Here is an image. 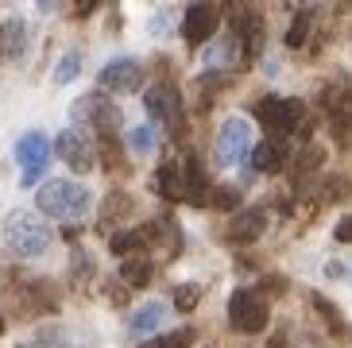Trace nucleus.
Returning a JSON list of instances; mask_svg holds the SVG:
<instances>
[{"instance_id": "obj_1", "label": "nucleus", "mask_w": 352, "mask_h": 348, "mask_svg": "<svg viewBox=\"0 0 352 348\" xmlns=\"http://www.w3.org/2000/svg\"><path fill=\"white\" fill-rule=\"evenodd\" d=\"M4 244H8V252H16L23 259L43 256L51 248V228L32 209H12L8 221H4Z\"/></svg>"}, {"instance_id": "obj_2", "label": "nucleus", "mask_w": 352, "mask_h": 348, "mask_svg": "<svg viewBox=\"0 0 352 348\" xmlns=\"http://www.w3.org/2000/svg\"><path fill=\"white\" fill-rule=\"evenodd\" d=\"M39 213L43 217H58V221H74V217H82L85 209H89V190L78 182H70V178H51V182H43L39 190Z\"/></svg>"}, {"instance_id": "obj_3", "label": "nucleus", "mask_w": 352, "mask_h": 348, "mask_svg": "<svg viewBox=\"0 0 352 348\" xmlns=\"http://www.w3.org/2000/svg\"><path fill=\"white\" fill-rule=\"evenodd\" d=\"M252 124L244 120V116H228L225 124H221L217 140H213V159H217L221 166H240L244 159L252 155Z\"/></svg>"}, {"instance_id": "obj_4", "label": "nucleus", "mask_w": 352, "mask_h": 348, "mask_svg": "<svg viewBox=\"0 0 352 348\" xmlns=\"http://www.w3.org/2000/svg\"><path fill=\"white\" fill-rule=\"evenodd\" d=\"M252 113L259 116V124L271 132V140L279 144L283 135L294 132V124L302 120V101L298 97H259Z\"/></svg>"}, {"instance_id": "obj_5", "label": "nucleus", "mask_w": 352, "mask_h": 348, "mask_svg": "<svg viewBox=\"0 0 352 348\" xmlns=\"http://www.w3.org/2000/svg\"><path fill=\"white\" fill-rule=\"evenodd\" d=\"M228 325L236 333H259L267 325V298L259 290H236L228 298Z\"/></svg>"}, {"instance_id": "obj_6", "label": "nucleus", "mask_w": 352, "mask_h": 348, "mask_svg": "<svg viewBox=\"0 0 352 348\" xmlns=\"http://www.w3.org/2000/svg\"><path fill=\"white\" fill-rule=\"evenodd\" d=\"M147 113L155 116L163 128H170L175 132V140H182L186 135V120H182V97H178L175 85H151L144 97Z\"/></svg>"}, {"instance_id": "obj_7", "label": "nucleus", "mask_w": 352, "mask_h": 348, "mask_svg": "<svg viewBox=\"0 0 352 348\" xmlns=\"http://www.w3.org/2000/svg\"><path fill=\"white\" fill-rule=\"evenodd\" d=\"M47 155H51V140H47L43 132L20 135V144H16V159H20V182L23 186H35L43 178Z\"/></svg>"}, {"instance_id": "obj_8", "label": "nucleus", "mask_w": 352, "mask_h": 348, "mask_svg": "<svg viewBox=\"0 0 352 348\" xmlns=\"http://www.w3.org/2000/svg\"><path fill=\"white\" fill-rule=\"evenodd\" d=\"M74 120H89L101 135H116V128H120V109H116L109 97H101V93H85L82 101L74 105Z\"/></svg>"}, {"instance_id": "obj_9", "label": "nucleus", "mask_w": 352, "mask_h": 348, "mask_svg": "<svg viewBox=\"0 0 352 348\" xmlns=\"http://www.w3.org/2000/svg\"><path fill=\"white\" fill-rule=\"evenodd\" d=\"M221 28V8L217 4H190L186 16H182V35H186L190 47H201L217 35Z\"/></svg>"}, {"instance_id": "obj_10", "label": "nucleus", "mask_w": 352, "mask_h": 348, "mask_svg": "<svg viewBox=\"0 0 352 348\" xmlns=\"http://www.w3.org/2000/svg\"><path fill=\"white\" fill-rule=\"evenodd\" d=\"M54 151H58V159H63L70 171H78V174H85V171H94V144L85 140L78 128H66L58 140H54Z\"/></svg>"}, {"instance_id": "obj_11", "label": "nucleus", "mask_w": 352, "mask_h": 348, "mask_svg": "<svg viewBox=\"0 0 352 348\" xmlns=\"http://www.w3.org/2000/svg\"><path fill=\"white\" fill-rule=\"evenodd\" d=\"M97 82H101V89H109V93H135L140 82H144V66H140L135 58H113L101 70Z\"/></svg>"}, {"instance_id": "obj_12", "label": "nucleus", "mask_w": 352, "mask_h": 348, "mask_svg": "<svg viewBox=\"0 0 352 348\" xmlns=\"http://www.w3.org/2000/svg\"><path fill=\"white\" fill-rule=\"evenodd\" d=\"M321 109L329 113L333 128L344 135V132L352 128V85H349V82L325 85V89H321Z\"/></svg>"}, {"instance_id": "obj_13", "label": "nucleus", "mask_w": 352, "mask_h": 348, "mask_svg": "<svg viewBox=\"0 0 352 348\" xmlns=\"http://www.w3.org/2000/svg\"><path fill=\"white\" fill-rule=\"evenodd\" d=\"M267 232V213L263 209H240L225 228L228 244H256L259 236Z\"/></svg>"}, {"instance_id": "obj_14", "label": "nucleus", "mask_w": 352, "mask_h": 348, "mask_svg": "<svg viewBox=\"0 0 352 348\" xmlns=\"http://www.w3.org/2000/svg\"><path fill=\"white\" fill-rule=\"evenodd\" d=\"M209 194H213V182H209L206 166L197 163V155H186V163H182V202L209 205Z\"/></svg>"}, {"instance_id": "obj_15", "label": "nucleus", "mask_w": 352, "mask_h": 348, "mask_svg": "<svg viewBox=\"0 0 352 348\" xmlns=\"http://www.w3.org/2000/svg\"><path fill=\"white\" fill-rule=\"evenodd\" d=\"M28 54V23L23 20H0V62H20Z\"/></svg>"}, {"instance_id": "obj_16", "label": "nucleus", "mask_w": 352, "mask_h": 348, "mask_svg": "<svg viewBox=\"0 0 352 348\" xmlns=\"http://www.w3.org/2000/svg\"><path fill=\"white\" fill-rule=\"evenodd\" d=\"M236 23H240V43H244L240 58H244V62H256L259 51H263V20H259L256 12L240 8V12H236Z\"/></svg>"}, {"instance_id": "obj_17", "label": "nucleus", "mask_w": 352, "mask_h": 348, "mask_svg": "<svg viewBox=\"0 0 352 348\" xmlns=\"http://www.w3.org/2000/svg\"><path fill=\"white\" fill-rule=\"evenodd\" d=\"M252 166L259 174H279L283 171V147L275 140H263V144L252 147Z\"/></svg>"}, {"instance_id": "obj_18", "label": "nucleus", "mask_w": 352, "mask_h": 348, "mask_svg": "<svg viewBox=\"0 0 352 348\" xmlns=\"http://www.w3.org/2000/svg\"><path fill=\"white\" fill-rule=\"evenodd\" d=\"M155 190L166 202H182V163H163L155 174Z\"/></svg>"}, {"instance_id": "obj_19", "label": "nucleus", "mask_w": 352, "mask_h": 348, "mask_svg": "<svg viewBox=\"0 0 352 348\" xmlns=\"http://www.w3.org/2000/svg\"><path fill=\"white\" fill-rule=\"evenodd\" d=\"M163 318H166V306H163V302H144V306L132 314V333H135V337H147L151 329L163 325Z\"/></svg>"}, {"instance_id": "obj_20", "label": "nucleus", "mask_w": 352, "mask_h": 348, "mask_svg": "<svg viewBox=\"0 0 352 348\" xmlns=\"http://www.w3.org/2000/svg\"><path fill=\"white\" fill-rule=\"evenodd\" d=\"M109 248H113V256L132 259V256H140V252L147 248V236H144V228H132V232H116L113 240H109Z\"/></svg>"}, {"instance_id": "obj_21", "label": "nucleus", "mask_w": 352, "mask_h": 348, "mask_svg": "<svg viewBox=\"0 0 352 348\" xmlns=\"http://www.w3.org/2000/svg\"><path fill=\"white\" fill-rule=\"evenodd\" d=\"M151 275H155V267H151V259H144V256L124 259V263H120V279H124L128 287H147Z\"/></svg>"}, {"instance_id": "obj_22", "label": "nucleus", "mask_w": 352, "mask_h": 348, "mask_svg": "<svg viewBox=\"0 0 352 348\" xmlns=\"http://www.w3.org/2000/svg\"><path fill=\"white\" fill-rule=\"evenodd\" d=\"M128 147H132L135 155L155 151V128H151V124H135L132 132H128Z\"/></svg>"}, {"instance_id": "obj_23", "label": "nucleus", "mask_w": 352, "mask_h": 348, "mask_svg": "<svg viewBox=\"0 0 352 348\" xmlns=\"http://www.w3.org/2000/svg\"><path fill=\"white\" fill-rule=\"evenodd\" d=\"M209 205L221 209V213H232V209H240V190H236V186H213Z\"/></svg>"}, {"instance_id": "obj_24", "label": "nucleus", "mask_w": 352, "mask_h": 348, "mask_svg": "<svg viewBox=\"0 0 352 348\" xmlns=\"http://www.w3.org/2000/svg\"><path fill=\"white\" fill-rule=\"evenodd\" d=\"M78 74H82V51H66L63 62H58V70H54V82L66 85V82H74Z\"/></svg>"}, {"instance_id": "obj_25", "label": "nucleus", "mask_w": 352, "mask_h": 348, "mask_svg": "<svg viewBox=\"0 0 352 348\" xmlns=\"http://www.w3.org/2000/svg\"><path fill=\"white\" fill-rule=\"evenodd\" d=\"M310 23H314V12L302 8L298 16H294V23H290V31H287V47H302V43H306V31H310Z\"/></svg>"}, {"instance_id": "obj_26", "label": "nucleus", "mask_w": 352, "mask_h": 348, "mask_svg": "<svg viewBox=\"0 0 352 348\" xmlns=\"http://www.w3.org/2000/svg\"><path fill=\"white\" fill-rule=\"evenodd\" d=\"M190 340H194V329H175V333H166V337L147 340V345H140V348H186Z\"/></svg>"}, {"instance_id": "obj_27", "label": "nucleus", "mask_w": 352, "mask_h": 348, "mask_svg": "<svg viewBox=\"0 0 352 348\" xmlns=\"http://www.w3.org/2000/svg\"><path fill=\"white\" fill-rule=\"evenodd\" d=\"M310 302H314V309H318L321 318L329 321V329H333V333H344V321H341V314H337V306H333L329 298H321V294H314Z\"/></svg>"}, {"instance_id": "obj_28", "label": "nucleus", "mask_w": 352, "mask_h": 348, "mask_svg": "<svg viewBox=\"0 0 352 348\" xmlns=\"http://www.w3.org/2000/svg\"><path fill=\"white\" fill-rule=\"evenodd\" d=\"M197 298H201V294H197V287H194V283H186V287H178V290H175V306L186 314V309L197 306Z\"/></svg>"}, {"instance_id": "obj_29", "label": "nucleus", "mask_w": 352, "mask_h": 348, "mask_svg": "<svg viewBox=\"0 0 352 348\" xmlns=\"http://www.w3.org/2000/svg\"><path fill=\"white\" fill-rule=\"evenodd\" d=\"M120 213H128V197L113 194L109 202H104V209H101V221H113V217H120Z\"/></svg>"}, {"instance_id": "obj_30", "label": "nucleus", "mask_w": 352, "mask_h": 348, "mask_svg": "<svg viewBox=\"0 0 352 348\" xmlns=\"http://www.w3.org/2000/svg\"><path fill=\"white\" fill-rule=\"evenodd\" d=\"M333 236H337L341 244H352V217H341V221H337V228H333Z\"/></svg>"}, {"instance_id": "obj_31", "label": "nucleus", "mask_w": 352, "mask_h": 348, "mask_svg": "<svg viewBox=\"0 0 352 348\" xmlns=\"http://www.w3.org/2000/svg\"><path fill=\"white\" fill-rule=\"evenodd\" d=\"M0 333H4V314H0Z\"/></svg>"}]
</instances>
